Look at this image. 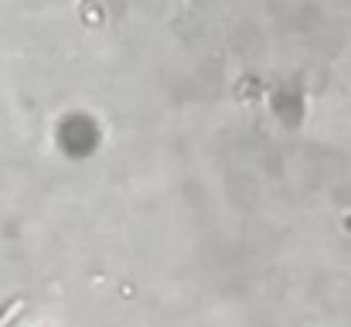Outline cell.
<instances>
[{
  "instance_id": "6da1fadb",
  "label": "cell",
  "mask_w": 351,
  "mask_h": 327,
  "mask_svg": "<svg viewBox=\"0 0 351 327\" xmlns=\"http://www.w3.org/2000/svg\"><path fill=\"white\" fill-rule=\"evenodd\" d=\"M21 307H24V304H21V300H14V304H10V307H7V311L0 314V327H7V324H10V321H14V317L21 314Z\"/></svg>"
}]
</instances>
